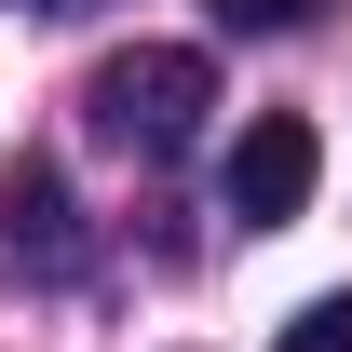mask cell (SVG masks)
<instances>
[{"instance_id":"obj_1","label":"cell","mask_w":352,"mask_h":352,"mask_svg":"<svg viewBox=\"0 0 352 352\" xmlns=\"http://www.w3.org/2000/svg\"><path fill=\"white\" fill-rule=\"evenodd\" d=\"M204 109H217V68L190 41H135V54L95 68V135L135 149V163H176V149L204 135Z\"/></svg>"},{"instance_id":"obj_2","label":"cell","mask_w":352,"mask_h":352,"mask_svg":"<svg viewBox=\"0 0 352 352\" xmlns=\"http://www.w3.org/2000/svg\"><path fill=\"white\" fill-rule=\"evenodd\" d=\"M311 176H325V149H311L298 109H271V122H244V149H230V217L244 230H285L311 204Z\"/></svg>"},{"instance_id":"obj_3","label":"cell","mask_w":352,"mask_h":352,"mask_svg":"<svg viewBox=\"0 0 352 352\" xmlns=\"http://www.w3.org/2000/svg\"><path fill=\"white\" fill-rule=\"evenodd\" d=\"M0 258H14V271H68V258H82V217H68V176H54V163H14V176H0Z\"/></svg>"},{"instance_id":"obj_4","label":"cell","mask_w":352,"mask_h":352,"mask_svg":"<svg viewBox=\"0 0 352 352\" xmlns=\"http://www.w3.org/2000/svg\"><path fill=\"white\" fill-rule=\"evenodd\" d=\"M311 14H325V0H217V28H230V41H298Z\"/></svg>"},{"instance_id":"obj_5","label":"cell","mask_w":352,"mask_h":352,"mask_svg":"<svg viewBox=\"0 0 352 352\" xmlns=\"http://www.w3.org/2000/svg\"><path fill=\"white\" fill-rule=\"evenodd\" d=\"M271 352H352V285L339 298H311V311H285V339Z\"/></svg>"},{"instance_id":"obj_6","label":"cell","mask_w":352,"mask_h":352,"mask_svg":"<svg viewBox=\"0 0 352 352\" xmlns=\"http://www.w3.org/2000/svg\"><path fill=\"white\" fill-rule=\"evenodd\" d=\"M41 14H82V0H41Z\"/></svg>"}]
</instances>
